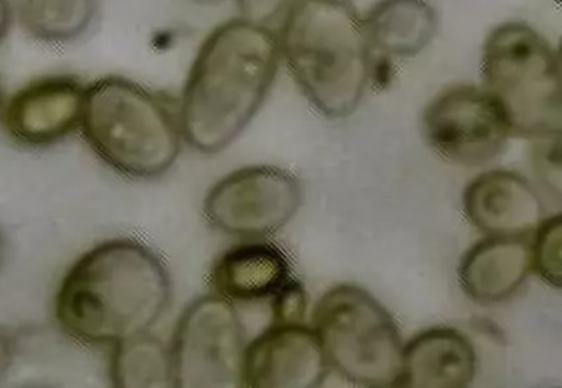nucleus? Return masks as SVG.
<instances>
[{"instance_id":"23","label":"nucleus","mask_w":562,"mask_h":388,"mask_svg":"<svg viewBox=\"0 0 562 388\" xmlns=\"http://www.w3.org/2000/svg\"><path fill=\"white\" fill-rule=\"evenodd\" d=\"M12 20V4H10L9 0H0V44L7 38Z\"/></svg>"},{"instance_id":"18","label":"nucleus","mask_w":562,"mask_h":388,"mask_svg":"<svg viewBox=\"0 0 562 388\" xmlns=\"http://www.w3.org/2000/svg\"><path fill=\"white\" fill-rule=\"evenodd\" d=\"M110 375L115 387L173 386L170 351L148 334L114 346Z\"/></svg>"},{"instance_id":"9","label":"nucleus","mask_w":562,"mask_h":388,"mask_svg":"<svg viewBox=\"0 0 562 388\" xmlns=\"http://www.w3.org/2000/svg\"><path fill=\"white\" fill-rule=\"evenodd\" d=\"M422 133L441 158L470 168L495 159L510 135L494 99L469 85L445 90L431 100L422 118Z\"/></svg>"},{"instance_id":"25","label":"nucleus","mask_w":562,"mask_h":388,"mask_svg":"<svg viewBox=\"0 0 562 388\" xmlns=\"http://www.w3.org/2000/svg\"><path fill=\"white\" fill-rule=\"evenodd\" d=\"M2 106H3V92H2V87H0V112H2Z\"/></svg>"},{"instance_id":"16","label":"nucleus","mask_w":562,"mask_h":388,"mask_svg":"<svg viewBox=\"0 0 562 388\" xmlns=\"http://www.w3.org/2000/svg\"><path fill=\"white\" fill-rule=\"evenodd\" d=\"M371 48L390 57H413L438 32V16L425 0H381L363 20Z\"/></svg>"},{"instance_id":"6","label":"nucleus","mask_w":562,"mask_h":388,"mask_svg":"<svg viewBox=\"0 0 562 388\" xmlns=\"http://www.w3.org/2000/svg\"><path fill=\"white\" fill-rule=\"evenodd\" d=\"M313 326L326 357L356 386H400L404 345L393 317L368 291L339 285L321 297Z\"/></svg>"},{"instance_id":"3","label":"nucleus","mask_w":562,"mask_h":388,"mask_svg":"<svg viewBox=\"0 0 562 388\" xmlns=\"http://www.w3.org/2000/svg\"><path fill=\"white\" fill-rule=\"evenodd\" d=\"M281 58L325 118L359 108L371 70L363 20L346 0H295L279 35Z\"/></svg>"},{"instance_id":"22","label":"nucleus","mask_w":562,"mask_h":388,"mask_svg":"<svg viewBox=\"0 0 562 388\" xmlns=\"http://www.w3.org/2000/svg\"><path fill=\"white\" fill-rule=\"evenodd\" d=\"M16 355V345L13 337L7 331L0 329V380L7 376L14 362Z\"/></svg>"},{"instance_id":"20","label":"nucleus","mask_w":562,"mask_h":388,"mask_svg":"<svg viewBox=\"0 0 562 388\" xmlns=\"http://www.w3.org/2000/svg\"><path fill=\"white\" fill-rule=\"evenodd\" d=\"M273 319L274 322H300L305 314V291L303 286L293 279L273 297Z\"/></svg>"},{"instance_id":"8","label":"nucleus","mask_w":562,"mask_h":388,"mask_svg":"<svg viewBox=\"0 0 562 388\" xmlns=\"http://www.w3.org/2000/svg\"><path fill=\"white\" fill-rule=\"evenodd\" d=\"M303 203L300 181L276 166H249L225 176L204 200L213 229L240 239H265L290 223Z\"/></svg>"},{"instance_id":"11","label":"nucleus","mask_w":562,"mask_h":388,"mask_svg":"<svg viewBox=\"0 0 562 388\" xmlns=\"http://www.w3.org/2000/svg\"><path fill=\"white\" fill-rule=\"evenodd\" d=\"M87 88L77 78L54 75L33 80L8 100L0 120L20 147L43 148L79 128Z\"/></svg>"},{"instance_id":"24","label":"nucleus","mask_w":562,"mask_h":388,"mask_svg":"<svg viewBox=\"0 0 562 388\" xmlns=\"http://www.w3.org/2000/svg\"><path fill=\"white\" fill-rule=\"evenodd\" d=\"M2 256H3V240H2V234H0V265H2Z\"/></svg>"},{"instance_id":"5","label":"nucleus","mask_w":562,"mask_h":388,"mask_svg":"<svg viewBox=\"0 0 562 388\" xmlns=\"http://www.w3.org/2000/svg\"><path fill=\"white\" fill-rule=\"evenodd\" d=\"M484 90L498 104L510 134L561 135L560 54L525 23H505L488 35L483 54Z\"/></svg>"},{"instance_id":"1","label":"nucleus","mask_w":562,"mask_h":388,"mask_svg":"<svg viewBox=\"0 0 562 388\" xmlns=\"http://www.w3.org/2000/svg\"><path fill=\"white\" fill-rule=\"evenodd\" d=\"M278 35L243 18L205 37L179 103L183 140L202 154H218L248 128L278 75Z\"/></svg>"},{"instance_id":"4","label":"nucleus","mask_w":562,"mask_h":388,"mask_svg":"<svg viewBox=\"0 0 562 388\" xmlns=\"http://www.w3.org/2000/svg\"><path fill=\"white\" fill-rule=\"evenodd\" d=\"M79 128L90 149L128 178H159L182 149L178 110L162 96L125 78L89 85Z\"/></svg>"},{"instance_id":"10","label":"nucleus","mask_w":562,"mask_h":388,"mask_svg":"<svg viewBox=\"0 0 562 388\" xmlns=\"http://www.w3.org/2000/svg\"><path fill=\"white\" fill-rule=\"evenodd\" d=\"M328 362L314 330L274 322L245 347L240 386L314 388L328 376Z\"/></svg>"},{"instance_id":"15","label":"nucleus","mask_w":562,"mask_h":388,"mask_svg":"<svg viewBox=\"0 0 562 388\" xmlns=\"http://www.w3.org/2000/svg\"><path fill=\"white\" fill-rule=\"evenodd\" d=\"M291 279L288 258L268 242L231 246L211 270V286L229 301L273 299Z\"/></svg>"},{"instance_id":"21","label":"nucleus","mask_w":562,"mask_h":388,"mask_svg":"<svg viewBox=\"0 0 562 388\" xmlns=\"http://www.w3.org/2000/svg\"><path fill=\"white\" fill-rule=\"evenodd\" d=\"M291 0H237L240 18L256 24H269L288 9Z\"/></svg>"},{"instance_id":"19","label":"nucleus","mask_w":562,"mask_h":388,"mask_svg":"<svg viewBox=\"0 0 562 388\" xmlns=\"http://www.w3.org/2000/svg\"><path fill=\"white\" fill-rule=\"evenodd\" d=\"M531 245V268L543 277L547 284L561 287L562 284V220L561 215L543 221Z\"/></svg>"},{"instance_id":"13","label":"nucleus","mask_w":562,"mask_h":388,"mask_svg":"<svg viewBox=\"0 0 562 388\" xmlns=\"http://www.w3.org/2000/svg\"><path fill=\"white\" fill-rule=\"evenodd\" d=\"M531 270L527 236L488 235L464 255L459 276L465 295L480 304H498L525 285Z\"/></svg>"},{"instance_id":"2","label":"nucleus","mask_w":562,"mask_h":388,"mask_svg":"<svg viewBox=\"0 0 562 388\" xmlns=\"http://www.w3.org/2000/svg\"><path fill=\"white\" fill-rule=\"evenodd\" d=\"M172 284L162 260L133 240L103 242L65 275L55 319L82 344L115 346L149 330L167 311Z\"/></svg>"},{"instance_id":"7","label":"nucleus","mask_w":562,"mask_h":388,"mask_svg":"<svg viewBox=\"0 0 562 388\" xmlns=\"http://www.w3.org/2000/svg\"><path fill=\"white\" fill-rule=\"evenodd\" d=\"M245 330L233 302L200 297L176 325L170 361L175 387L240 386Z\"/></svg>"},{"instance_id":"12","label":"nucleus","mask_w":562,"mask_h":388,"mask_svg":"<svg viewBox=\"0 0 562 388\" xmlns=\"http://www.w3.org/2000/svg\"><path fill=\"white\" fill-rule=\"evenodd\" d=\"M471 224L486 235L527 236L543 223L544 206L533 186L510 170H491L464 193Z\"/></svg>"},{"instance_id":"17","label":"nucleus","mask_w":562,"mask_h":388,"mask_svg":"<svg viewBox=\"0 0 562 388\" xmlns=\"http://www.w3.org/2000/svg\"><path fill=\"white\" fill-rule=\"evenodd\" d=\"M97 12L98 0H20L18 20L40 43L67 44L88 32Z\"/></svg>"},{"instance_id":"14","label":"nucleus","mask_w":562,"mask_h":388,"mask_svg":"<svg viewBox=\"0 0 562 388\" xmlns=\"http://www.w3.org/2000/svg\"><path fill=\"white\" fill-rule=\"evenodd\" d=\"M476 354L463 332L454 329L422 331L404 346L400 386L463 388L474 381Z\"/></svg>"}]
</instances>
